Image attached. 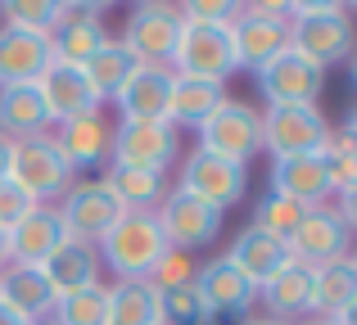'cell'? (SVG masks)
<instances>
[{"instance_id":"6da1fadb","label":"cell","mask_w":357,"mask_h":325,"mask_svg":"<svg viewBox=\"0 0 357 325\" xmlns=\"http://www.w3.org/2000/svg\"><path fill=\"white\" fill-rule=\"evenodd\" d=\"M289 50H298L321 68L344 63L353 54V9L326 5V0L289 5Z\"/></svg>"},{"instance_id":"7a4b0ae2","label":"cell","mask_w":357,"mask_h":325,"mask_svg":"<svg viewBox=\"0 0 357 325\" xmlns=\"http://www.w3.org/2000/svg\"><path fill=\"white\" fill-rule=\"evenodd\" d=\"M100 267L118 276V280H149L154 262L167 253V239L158 230L154 212H122L105 239L96 244Z\"/></svg>"},{"instance_id":"3957f363","label":"cell","mask_w":357,"mask_h":325,"mask_svg":"<svg viewBox=\"0 0 357 325\" xmlns=\"http://www.w3.org/2000/svg\"><path fill=\"white\" fill-rule=\"evenodd\" d=\"M9 181L41 208H54L63 194L77 185V172L59 154L50 136H32V141H9Z\"/></svg>"},{"instance_id":"277c9868","label":"cell","mask_w":357,"mask_h":325,"mask_svg":"<svg viewBox=\"0 0 357 325\" xmlns=\"http://www.w3.org/2000/svg\"><path fill=\"white\" fill-rule=\"evenodd\" d=\"M172 72L176 77H204V81H227L231 72H240L231 23H181Z\"/></svg>"},{"instance_id":"5b68a950","label":"cell","mask_w":357,"mask_h":325,"mask_svg":"<svg viewBox=\"0 0 357 325\" xmlns=\"http://www.w3.org/2000/svg\"><path fill=\"white\" fill-rule=\"evenodd\" d=\"M127 45V54L145 68H172L176 41H181V5H136L127 14V27L118 36Z\"/></svg>"},{"instance_id":"8992f818","label":"cell","mask_w":357,"mask_h":325,"mask_svg":"<svg viewBox=\"0 0 357 325\" xmlns=\"http://www.w3.org/2000/svg\"><path fill=\"white\" fill-rule=\"evenodd\" d=\"M231 41H236V63L258 72L276 54L289 50V5H240V18L231 23Z\"/></svg>"},{"instance_id":"52a82bcc","label":"cell","mask_w":357,"mask_h":325,"mask_svg":"<svg viewBox=\"0 0 357 325\" xmlns=\"http://www.w3.org/2000/svg\"><path fill=\"white\" fill-rule=\"evenodd\" d=\"M253 77H258V95L267 100V109H303V104H317L326 90V68L303 59L298 50L276 54Z\"/></svg>"},{"instance_id":"ba28073f","label":"cell","mask_w":357,"mask_h":325,"mask_svg":"<svg viewBox=\"0 0 357 325\" xmlns=\"http://www.w3.org/2000/svg\"><path fill=\"white\" fill-rule=\"evenodd\" d=\"M176 190H185V194H195V199L227 212L236 203H244V194H249V167L218 159L208 150H190L181 172H176Z\"/></svg>"},{"instance_id":"9c48e42d","label":"cell","mask_w":357,"mask_h":325,"mask_svg":"<svg viewBox=\"0 0 357 325\" xmlns=\"http://www.w3.org/2000/svg\"><path fill=\"white\" fill-rule=\"evenodd\" d=\"M154 217H158V230H163L167 248L195 253V248L213 244V239L222 235V217H227V212L204 203V199H195V194H185V190H167L163 203L154 208Z\"/></svg>"},{"instance_id":"30bf717a","label":"cell","mask_w":357,"mask_h":325,"mask_svg":"<svg viewBox=\"0 0 357 325\" xmlns=\"http://www.w3.org/2000/svg\"><path fill=\"white\" fill-rule=\"evenodd\" d=\"M199 150L249 167L253 159H258V150H262V118H258V109L244 104V100H227V104L199 127Z\"/></svg>"},{"instance_id":"8fae6325","label":"cell","mask_w":357,"mask_h":325,"mask_svg":"<svg viewBox=\"0 0 357 325\" xmlns=\"http://www.w3.org/2000/svg\"><path fill=\"white\" fill-rule=\"evenodd\" d=\"M262 150L271 159H298V154H321L331 122H326L321 104L303 109H262Z\"/></svg>"},{"instance_id":"7c38bea8","label":"cell","mask_w":357,"mask_h":325,"mask_svg":"<svg viewBox=\"0 0 357 325\" xmlns=\"http://www.w3.org/2000/svg\"><path fill=\"white\" fill-rule=\"evenodd\" d=\"M176 150H181V136L172 122H118L109 141V163L167 172L176 163Z\"/></svg>"},{"instance_id":"4fadbf2b","label":"cell","mask_w":357,"mask_h":325,"mask_svg":"<svg viewBox=\"0 0 357 325\" xmlns=\"http://www.w3.org/2000/svg\"><path fill=\"white\" fill-rule=\"evenodd\" d=\"M54 212H59L68 239H82V244H100V239L114 230V221L122 217L118 199L105 190V181H77L54 203Z\"/></svg>"},{"instance_id":"5bb4252c","label":"cell","mask_w":357,"mask_h":325,"mask_svg":"<svg viewBox=\"0 0 357 325\" xmlns=\"http://www.w3.org/2000/svg\"><path fill=\"white\" fill-rule=\"evenodd\" d=\"M36 95H41L45 113H50V127H63L73 122V118H86V113H100V95L91 90L86 72L73 68V63H54L36 77Z\"/></svg>"},{"instance_id":"9a60e30c","label":"cell","mask_w":357,"mask_h":325,"mask_svg":"<svg viewBox=\"0 0 357 325\" xmlns=\"http://www.w3.org/2000/svg\"><path fill=\"white\" fill-rule=\"evenodd\" d=\"M349 239H353V221H344L340 208H307L285 248H289V257H298L303 267H321V262H331V257L349 253Z\"/></svg>"},{"instance_id":"2e32d148","label":"cell","mask_w":357,"mask_h":325,"mask_svg":"<svg viewBox=\"0 0 357 325\" xmlns=\"http://www.w3.org/2000/svg\"><path fill=\"white\" fill-rule=\"evenodd\" d=\"M109 41L105 32V5H68L63 23L50 32V59L54 63H73L86 68V59Z\"/></svg>"},{"instance_id":"e0dca14e","label":"cell","mask_w":357,"mask_h":325,"mask_svg":"<svg viewBox=\"0 0 357 325\" xmlns=\"http://www.w3.org/2000/svg\"><path fill=\"white\" fill-rule=\"evenodd\" d=\"M195 290L208 303L213 321L218 317H249L253 303H258V285L244 280L227 257H213L208 267H199V271H195Z\"/></svg>"},{"instance_id":"ac0fdd59","label":"cell","mask_w":357,"mask_h":325,"mask_svg":"<svg viewBox=\"0 0 357 325\" xmlns=\"http://www.w3.org/2000/svg\"><path fill=\"white\" fill-rule=\"evenodd\" d=\"M172 68H145L140 63L122 90L114 95L122 122H167V95H172Z\"/></svg>"},{"instance_id":"d6986e66","label":"cell","mask_w":357,"mask_h":325,"mask_svg":"<svg viewBox=\"0 0 357 325\" xmlns=\"http://www.w3.org/2000/svg\"><path fill=\"white\" fill-rule=\"evenodd\" d=\"M357 312V262L349 253L331 257V262L312 267V294H307V317H349Z\"/></svg>"},{"instance_id":"ffe728a7","label":"cell","mask_w":357,"mask_h":325,"mask_svg":"<svg viewBox=\"0 0 357 325\" xmlns=\"http://www.w3.org/2000/svg\"><path fill=\"white\" fill-rule=\"evenodd\" d=\"M271 190L303 208H326L331 203V172L321 154H298V159H271Z\"/></svg>"},{"instance_id":"44dd1931","label":"cell","mask_w":357,"mask_h":325,"mask_svg":"<svg viewBox=\"0 0 357 325\" xmlns=\"http://www.w3.org/2000/svg\"><path fill=\"white\" fill-rule=\"evenodd\" d=\"M63 239H68V230H63V221H59V212H54V208L27 212V217L5 235V244H9V267H41L45 257H50L54 248L63 244Z\"/></svg>"},{"instance_id":"7402d4cb","label":"cell","mask_w":357,"mask_h":325,"mask_svg":"<svg viewBox=\"0 0 357 325\" xmlns=\"http://www.w3.org/2000/svg\"><path fill=\"white\" fill-rule=\"evenodd\" d=\"M100 271H105V267H100L96 244H82V239H63V244L41 262V276L54 290V299L77 294V290H86V285H100Z\"/></svg>"},{"instance_id":"603a6c76","label":"cell","mask_w":357,"mask_h":325,"mask_svg":"<svg viewBox=\"0 0 357 325\" xmlns=\"http://www.w3.org/2000/svg\"><path fill=\"white\" fill-rule=\"evenodd\" d=\"M50 141L59 145V154L68 159L73 172H82V167L109 163V141H114V127L105 122V113H86V118H73V122L54 127Z\"/></svg>"},{"instance_id":"cb8c5ba5","label":"cell","mask_w":357,"mask_h":325,"mask_svg":"<svg viewBox=\"0 0 357 325\" xmlns=\"http://www.w3.org/2000/svg\"><path fill=\"white\" fill-rule=\"evenodd\" d=\"M307 294H312V267H303L298 257H285L258 285V299L267 303L271 321H285V325L289 317H307Z\"/></svg>"},{"instance_id":"d4e9b609","label":"cell","mask_w":357,"mask_h":325,"mask_svg":"<svg viewBox=\"0 0 357 325\" xmlns=\"http://www.w3.org/2000/svg\"><path fill=\"white\" fill-rule=\"evenodd\" d=\"M45 68H50V41L45 36L0 27V86H36V77Z\"/></svg>"},{"instance_id":"484cf974","label":"cell","mask_w":357,"mask_h":325,"mask_svg":"<svg viewBox=\"0 0 357 325\" xmlns=\"http://www.w3.org/2000/svg\"><path fill=\"white\" fill-rule=\"evenodd\" d=\"M227 81H204V77H172L167 95V122L172 127H195L199 132L222 104H227Z\"/></svg>"},{"instance_id":"4316f807","label":"cell","mask_w":357,"mask_h":325,"mask_svg":"<svg viewBox=\"0 0 357 325\" xmlns=\"http://www.w3.org/2000/svg\"><path fill=\"white\" fill-rule=\"evenodd\" d=\"M105 190L118 199L122 212H154L167 194V172H149V167H118L109 163V172L100 176Z\"/></svg>"},{"instance_id":"83f0119b","label":"cell","mask_w":357,"mask_h":325,"mask_svg":"<svg viewBox=\"0 0 357 325\" xmlns=\"http://www.w3.org/2000/svg\"><path fill=\"white\" fill-rule=\"evenodd\" d=\"M0 303H9L23 321H45L54 312V290L45 285L41 267H5L0 271Z\"/></svg>"},{"instance_id":"f1b7e54d","label":"cell","mask_w":357,"mask_h":325,"mask_svg":"<svg viewBox=\"0 0 357 325\" xmlns=\"http://www.w3.org/2000/svg\"><path fill=\"white\" fill-rule=\"evenodd\" d=\"M0 136L5 141L50 136V113H45L36 86H0Z\"/></svg>"},{"instance_id":"f546056e","label":"cell","mask_w":357,"mask_h":325,"mask_svg":"<svg viewBox=\"0 0 357 325\" xmlns=\"http://www.w3.org/2000/svg\"><path fill=\"white\" fill-rule=\"evenodd\" d=\"M285 257H289V248L280 244V239L262 235V230H253V226H244L240 235L231 239V248H227V262L236 267L249 285H262L280 262H285Z\"/></svg>"},{"instance_id":"4dcf8cb0","label":"cell","mask_w":357,"mask_h":325,"mask_svg":"<svg viewBox=\"0 0 357 325\" xmlns=\"http://www.w3.org/2000/svg\"><path fill=\"white\" fill-rule=\"evenodd\" d=\"M105 325H163L158 321V290L149 280H114Z\"/></svg>"},{"instance_id":"1f68e13d","label":"cell","mask_w":357,"mask_h":325,"mask_svg":"<svg viewBox=\"0 0 357 325\" xmlns=\"http://www.w3.org/2000/svg\"><path fill=\"white\" fill-rule=\"evenodd\" d=\"M136 68H140V63L127 54V45L109 36V41L100 45V50L91 54V59H86V68H82V72H86L91 90L100 95V104H105V100H114V95H118V90H122V81H127Z\"/></svg>"},{"instance_id":"d6a6232c","label":"cell","mask_w":357,"mask_h":325,"mask_svg":"<svg viewBox=\"0 0 357 325\" xmlns=\"http://www.w3.org/2000/svg\"><path fill=\"white\" fill-rule=\"evenodd\" d=\"M63 0H9V5H0V18H5V27H14V32H27V36H45L50 41V32L63 23Z\"/></svg>"},{"instance_id":"836d02e7","label":"cell","mask_w":357,"mask_h":325,"mask_svg":"<svg viewBox=\"0 0 357 325\" xmlns=\"http://www.w3.org/2000/svg\"><path fill=\"white\" fill-rule=\"evenodd\" d=\"M54 325H105L109 321V285H86L77 294H63L54 299V312H50Z\"/></svg>"},{"instance_id":"e575fe53","label":"cell","mask_w":357,"mask_h":325,"mask_svg":"<svg viewBox=\"0 0 357 325\" xmlns=\"http://www.w3.org/2000/svg\"><path fill=\"white\" fill-rule=\"evenodd\" d=\"M303 203H294V199H285V194H276V190H267L258 203H253V221L249 226L253 230H262V235H271V239H280V244H289V235L298 230V221H303Z\"/></svg>"},{"instance_id":"d590c367","label":"cell","mask_w":357,"mask_h":325,"mask_svg":"<svg viewBox=\"0 0 357 325\" xmlns=\"http://www.w3.org/2000/svg\"><path fill=\"white\" fill-rule=\"evenodd\" d=\"M158 321L163 325H213V312L195 285H176V290H158Z\"/></svg>"},{"instance_id":"8d00e7d4","label":"cell","mask_w":357,"mask_h":325,"mask_svg":"<svg viewBox=\"0 0 357 325\" xmlns=\"http://www.w3.org/2000/svg\"><path fill=\"white\" fill-rule=\"evenodd\" d=\"M195 271H199V262H195L190 253H181V248H167V253L154 262V271H149V285H154V290H176V285H195Z\"/></svg>"},{"instance_id":"74e56055","label":"cell","mask_w":357,"mask_h":325,"mask_svg":"<svg viewBox=\"0 0 357 325\" xmlns=\"http://www.w3.org/2000/svg\"><path fill=\"white\" fill-rule=\"evenodd\" d=\"M36 208H41V203H32L14 181H9V176H0V230H5V235L27 217V212H36Z\"/></svg>"},{"instance_id":"f35d334b","label":"cell","mask_w":357,"mask_h":325,"mask_svg":"<svg viewBox=\"0 0 357 325\" xmlns=\"http://www.w3.org/2000/svg\"><path fill=\"white\" fill-rule=\"evenodd\" d=\"M240 5H222V0H190L181 5V23H236Z\"/></svg>"},{"instance_id":"ab89813d","label":"cell","mask_w":357,"mask_h":325,"mask_svg":"<svg viewBox=\"0 0 357 325\" xmlns=\"http://www.w3.org/2000/svg\"><path fill=\"white\" fill-rule=\"evenodd\" d=\"M0 325H27V321L18 317V312L9 308V303H0Z\"/></svg>"},{"instance_id":"60d3db41","label":"cell","mask_w":357,"mask_h":325,"mask_svg":"<svg viewBox=\"0 0 357 325\" xmlns=\"http://www.w3.org/2000/svg\"><path fill=\"white\" fill-rule=\"evenodd\" d=\"M5 172H9V141L0 136V176H5Z\"/></svg>"},{"instance_id":"b9f144b4","label":"cell","mask_w":357,"mask_h":325,"mask_svg":"<svg viewBox=\"0 0 357 325\" xmlns=\"http://www.w3.org/2000/svg\"><path fill=\"white\" fill-rule=\"evenodd\" d=\"M9 267V244H5V230H0V271Z\"/></svg>"},{"instance_id":"7bdbcfd3","label":"cell","mask_w":357,"mask_h":325,"mask_svg":"<svg viewBox=\"0 0 357 325\" xmlns=\"http://www.w3.org/2000/svg\"><path fill=\"white\" fill-rule=\"evenodd\" d=\"M244 325H285V321H271V317H249Z\"/></svg>"},{"instance_id":"ee69618b","label":"cell","mask_w":357,"mask_h":325,"mask_svg":"<svg viewBox=\"0 0 357 325\" xmlns=\"http://www.w3.org/2000/svg\"><path fill=\"white\" fill-rule=\"evenodd\" d=\"M289 325H335V321H321V317H307V321H289Z\"/></svg>"},{"instance_id":"f6af8a7d","label":"cell","mask_w":357,"mask_h":325,"mask_svg":"<svg viewBox=\"0 0 357 325\" xmlns=\"http://www.w3.org/2000/svg\"><path fill=\"white\" fill-rule=\"evenodd\" d=\"M27 325H54V321H50V317H45V321H27Z\"/></svg>"}]
</instances>
